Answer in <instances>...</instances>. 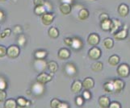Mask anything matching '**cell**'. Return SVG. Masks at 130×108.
<instances>
[{
	"label": "cell",
	"mask_w": 130,
	"mask_h": 108,
	"mask_svg": "<svg viewBox=\"0 0 130 108\" xmlns=\"http://www.w3.org/2000/svg\"><path fill=\"white\" fill-rule=\"evenodd\" d=\"M11 30L10 28H7V29L4 30L1 34H0V38L4 39L7 37H9V35H11Z\"/></svg>",
	"instance_id": "cell-30"
},
{
	"label": "cell",
	"mask_w": 130,
	"mask_h": 108,
	"mask_svg": "<svg viewBox=\"0 0 130 108\" xmlns=\"http://www.w3.org/2000/svg\"><path fill=\"white\" fill-rule=\"evenodd\" d=\"M87 42L91 46H95L100 43V37L95 33H92L91 35H89V37L87 38Z\"/></svg>",
	"instance_id": "cell-7"
},
{
	"label": "cell",
	"mask_w": 130,
	"mask_h": 108,
	"mask_svg": "<svg viewBox=\"0 0 130 108\" xmlns=\"http://www.w3.org/2000/svg\"><path fill=\"white\" fill-rule=\"evenodd\" d=\"M16 103H17V106H19L20 107H25L27 100L23 97H19L16 100Z\"/></svg>",
	"instance_id": "cell-29"
},
{
	"label": "cell",
	"mask_w": 130,
	"mask_h": 108,
	"mask_svg": "<svg viewBox=\"0 0 130 108\" xmlns=\"http://www.w3.org/2000/svg\"><path fill=\"white\" fill-rule=\"evenodd\" d=\"M65 71L66 73L70 75V76H73L76 74V72H77V69H76V67L73 65L71 64V63H69V64H67L65 67Z\"/></svg>",
	"instance_id": "cell-15"
},
{
	"label": "cell",
	"mask_w": 130,
	"mask_h": 108,
	"mask_svg": "<svg viewBox=\"0 0 130 108\" xmlns=\"http://www.w3.org/2000/svg\"><path fill=\"white\" fill-rule=\"evenodd\" d=\"M26 43V38L24 35H20L19 37V39H18V44H19V45H21L23 46L24 45V44Z\"/></svg>",
	"instance_id": "cell-34"
},
{
	"label": "cell",
	"mask_w": 130,
	"mask_h": 108,
	"mask_svg": "<svg viewBox=\"0 0 130 108\" xmlns=\"http://www.w3.org/2000/svg\"><path fill=\"white\" fill-rule=\"evenodd\" d=\"M119 62H120V57L116 55H112L111 57H110L108 59V63L111 66L117 65L119 64Z\"/></svg>",
	"instance_id": "cell-21"
},
{
	"label": "cell",
	"mask_w": 130,
	"mask_h": 108,
	"mask_svg": "<svg viewBox=\"0 0 130 108\" xmlns=\"http://www.w3.org/2000/svg\"><path fill=\"white\" fill-rule=\"evenodd\" d=\"M104 65L101 62H95L91 65V70L94 72H100L103 70Z\"/></svg>",
	"instance_id": "cell-23"
},
{
	"label": "cell",
	"mask_w": 130,
	"mask_h": 108,
	"mask_svg": "<svg viewBox=\"0 0 130 108\" xmlns=\"http://www.w3.org/2000/svg\"><path fill=\"white\" fill-rule=\"evenodd\" d=\"M47 67H48V70L53 74L56 73V72L57 71V69H58V65L57 64V62L53 61L47 63Z\"/></svg>",
	"instance_id": "cell-19"
},
{
	"label": "cell",
	"mask_w": 130,
	"mask_h": 108,
	"mask_svg": "<svg viewBox=\"0 0 130 108\" xmlns=\"http://www.w3.org/2000/svg\"><path fill=\"white\" fill-rule=\"evenodd\" d=\"M99 104L102 108H107L110 105V99L107 96H101L99 98Z\"/></svg>",
	"instance_id": "cell-12"
},
{
	"label": "cell",
	"mask_w": 130,
	"mask_h": 108,
	"mask_svg": "<svg viewBox=\"0 0 130 108\" xmlns=\"http://www.w3.org/2000/svg\"><path fill=\"white\" fill-rule=\"evenodd\" d=\"M113 44H114V41H113V40L111 38H106L104 41V45L107 49H110L112 48Z\"/></svg>",
	"instance_id": "cell-27"
},
{
	"label": "cell",
	"mask_w": 130,
	"mask_h": 108,
	"mask_svg": "<svg viewBox=\"0 0 130 108\" xmlns=\"http://www.w3.org/2000/svg\"><path fill=\"white\" fill-rule=\"evenodd\" d=\"M112 85H113V89L114 92L116 93H120L122 91V89L124 87V82L120 79H116L112 81Z\"/></svg>",
	"instance_id": "cell-5"
},
{
	"label": "cell",
	"mask_w": 130,
	"mask_h": 108,
	"mask_svg": "<svg viewBox=\"0 0 130 108\" xmlns=\"http://www.w3.org/2000/svg\"><path fill=\"white\" fill-rule=\"evenodd\" d=\"M118 12L122 17H125L128 14V7L124 3L120 4L118 7Z\"/></svg>",
	"instance_id": "cell-16"
},
{
	"label": "cell",
	"mask_w": 130,
	"mask_h": 108,
	"mask_svg": "<svg viewBox=\"0 0 130 108\" xmlns=\"http://www.w3.org/2000/svg\"><path fill=\"white\" fill-rule=\"evenodd\" d=\"M7 98V93L4 89H0V102H3Z\"/></svg>",
	"instance_id": "cell-33"
},
{
	"label": "cell",
	"mask_w": 130,
	"mask_h": 108,
	"mask_svg": "<svg viewBox=\"0 0 130 108\" xmlns=\"http://www.w3.org/2000/svg\"><path fill=\"white\" fill-rule=\"evenodd\" d=\"M78 19L81 20H87V18L89 17V11L87 10V9H82L81 11L78 12Z\"/></svg>",
	"instance_id": "cell-22"
},
{
	"label": "cell",
	"mask_w": 130,
	"mask_h": 108,
	"mask_svg": "<svg viewBox=\"0 0 130 108\" xmlns=\"http://www.w3.org/2000/svg\"><path fill=\"white\" fill-rule=\"evenodd\" d=\"M0 1H6V0H0Z\"/></svg>",
	"instance_id": "cell-48"
},
{
	"label": "cell",
	"mask_w": 130,
	"mask_h": 108,
	"mask_svg": "<svg viewBox=\"0 0 130 108\" xmlns=\"http://www.w3.org/2000/svg\"><path fill=\"white\" fill-rule=\"evenodd\" d=\"M82 84H83V87L85 89L89 91V89H91L94 87L95 82H94V80L91 78H87L84 79V81L82 82Z\"/></svg>",
	"instance_id": "cell-10"
},
{
	"label": "cell",
	"mask_w": 130,
	"mask_h": 108,
	"mask_svg": "<svg viewBox=\"0 0 130 108\" xmlns=\"http://www.w3.org/2000/svg\"><path fill=\"white\" fill-rule=\"evenodd\" d=\"M88 57L92 60H98L101 57V50L97 47H93L89 50Z\"/></svg>",
	"instance_id": "cell-4"
},
{
	"label": "cell",
	"mask_w": 130,
	"mask_h": 108,
	"mask_svg": "<svg viewBox=\"0 0 130 108\" xmlns=\"http://www.w3.org/2000/svg\"><path fill=\"white\" fill-rule=\"evenodd\" d=\"M121 26V23L119 20H112L111 23V27H110V32L111 34H115L116 31L119 30V28Z\"/></svg>",
	"instance_id": "cell-8"
},
{
	"label": "cell",
	"mask_w": 130,
	"mask_h": 108,
	"mask_svg": "<svg viewBox=\"0 0 130 108\" xmlns=\"http://www.w3.org/2000/svg\"><path fill=\"white\" fill-rule=\"evenodd\" d=\"M48 33L49 37L52 39H56L59 37V31H58L56 28H54V27H52V28H49Z\"/></svg>",
	"instance_id": "cell-18"
},
{
	"label": "cell",
	"mask_w": 130,
	"mask_h": 108,
	"mask_svg": "<svg viewBox=\"0 0 130 108\" xmlns=\"http://www.w3.org/2000/svg\"><path fill=\"white\" fill-rule=\"evenodd\" d=\"M34 12H35V14L37 15H42L44 13H46V11H45V9H44V6H37V7H36Z\"/></svg>",
	"instance_id": "cell-28"
},
{
	"label": "cell",
	"mask_w": 130,
	"mask_h": 108,
	"mask_svg": "<svg viewBox=\"0 0 130 108\" xmlns=\"http://www.w3.org/2000/svg\"><path fill=\"white\" fill-rule=\"evenodd\" d=\"M52 78H53L52 74H48L46 73H44V72H42V73H41L37 76V80L38 83L44 85V84L49 82L50 81H52Z\"/></svg>",
	"instance_id": "cell-3"
},
{
	"label": "cell",
	"mask_w": 130,
	"mask_h": 108,
	"mask_svg": "<svg viewBox=\"0 0 130 108\" xmlns=\"http://www.w3.org/2000/svg\"><path fill=\"white\" fill-rule=\"evenodd\" d=\"M117 74L121 78H127L130 74V68L126 64H121L117 68Z\"/></svg>",
	"instance_id": "cell-2"
},
{
	"label": "cell",
	"mask_w": 130,
	"mask_h": 108,
	"mask_svg": "<svg viewBox=\"0 0 130 108\" xmlns=\"http://www.w3.org/2000/svg\"><path fill=\"white\" fill-rule=\"evenodd\" d=\"M43 6H44V9H45L46 11H50L53 9L52 5L50 4V3H48V2H44V4Z\"/></svg>",
	"instance_id": "cell-38"
},
{
	"label": "cell",
	"mask_w": 130,
	"mask_h": 108,
	"mask_svg": "<svg viewBox=\"0 0 130 108\" xmlns=\"http://www.w3.org/2000/svg\"><path fill=\"white\" fill-rule=\"evenodd\" d=\"M7 55V48L3 45H0V57H3Z\"/></svg>",
	"instance_id": "cell-35"
},
{
	"label": "cell",
	"mask_w": 130,
	"mask_h": 108,
	"mask_svg": "<svg viewBox=\"0 0 130 108\" xmlns=\"http://www.w3.org/2000/svg\"><path fill=\"white\" fill-rule=\"evenodd\" d=\"M20 52V48L16 45H11L7 48V55L11 59H15V58L19 57Z\"/></svg>",
	"instance_id": "cell-1"
},
{
	"label": "cell",
	"mask_w": 130,
	"mask_h": 108,
	"mask_svg": "<svg viewBox=\"0 0 130 108\" xmlns=\"http://www.w3.org/2000/svg\"><path fill=\"white\" fill-rule=\"evenodd\" d=\"M21 31H22V29H21V28H20V26H16L15 28V29H14V32L16 33V34L20 33Z\"/></svg>",
	"instance_id": "cell-44"
},
{
	"label": "cell",
	"mask_w": 130,
	"mask_h": 108,
	"mask_svg": "<svg viewBox=\"0 0 130 108\" xmlns=\"http://www.w3.org/2000/svg\"><path fill=\"white\" fill-rule=\"evenodd\" d=\"M109 19V16L107 14H106V13H103V14H101L100 15V20L102 22V21H104V20H107Z\"/></svg>",
	"instance_id": "cell-40"
},
{
	"label": "cell",
	"mask_w": 130,
	"mask_h": 108,
	"mask_svg": "<svg viewBox=\"0 0 130 108\" xmlns=\"http://www.w3.org/2000/svg\"><path fill=\"white\" fill-rule=\"evenodd\" d=\"M83 102H84V98L81 96H78L77 98H76V99H75V103H76V105L78 106H82L83 104Z\"/></svg>",
	"instance_id": "cell-32"
},
{
	"label": "cell",
	"mask_w": 130,
	"mask_h": 108,
	"mask_svg": "<svg viewBox=\"0 0 130 108\" xmlns=\"http://www.w3.org/2000/svg\"><path fill=\"white\" fill-rule=\"evenodd\" d=\"M83 97L84 99L89 100L90 98H91V93H90L88 91H87V89H86V91H84V92L83 93Z\"/></svg>",
	"instance_id": "cell-37"
},
{
	"label": "cell",
	"mask_w": 130,
	"mask_h": 108,
	"mask_svg": "<svg viewBox=\"0 0 130 108\" xmlns=\"http://www.w3.org/2000/svg\"><path fill=\"white\" fill-rule=\"evenodd\" d=\"M44 0H34V4L36 7L37 6H43L44 4Z\"/></svg>",
	"instance_id": "cell-41"
},
{
	"label": "cell",
	"mask_w": 130,
	"mask_h": 108,
	"mask_svg": "<svg viewBox=\"0 0 130 108\" xmlns=\"http://www.w3.org/2000/svg\"><path fill=\"white\" fill-rule=\"evenodd\" d=\"M62 3H68V4H72L73 0H61Z\"/></svg>",
	"instance_id": "cell-45"
},
{
	"label": "cell",
	"mask_w": 130,
	"mask_h": 108,
	"mask_svg": "<svg viewBox=\"0 0 130 108\" xmlns=\"http://www.w3.org/2000/svg\"><path fill=\"white\" fill-rule=\"evenodd\" d=\"M83 46L82 40L78 38H73L72 39V44H71V47L74 49H80Z\"/></svg>",
	"instance_id": "cell-17"
},
{
	"label": "cell",
	"mask_w": 130,
	"mask_h": 108,
	"mask_svg": "<svg viewBox=\"0 0 130 108\" xmlns=\"http://www.w3.org/2000/svg\"><path fill=\"white\" fill-rule=\"evenodd\" d=\"M4 108H17V103L15 99H7L4 103Z\"/></svg>",
	"instance_id": "cell-20"
},
{
	"label": "cell",
	"mask_w": 130,
	"mask_h": 108,
	"mask_svg": "<svg viewBox=\"0 0 130 108\" xmlns=\"http://www.w3.org/2000/svg\"><path fill=\"white\" fill-rule=\"evenodd\" d=\"M114 35V38L116 40H124L125 38L127 37L128 35V31H127V27L125 26V28L122 30H120L118 32H116Z\"/></svg>",
	"instance_id": "cell-9"
},
{
	"label": "cell",
	"mask_w": 130,
	"mask_h": 108,
	"mask_svg": "<svg viewBox=\"0 0 130 108\" xmlns=\"http://www.w3.org/2000/svg\"><path fill=\"white\" fill-rule=\"evenodd\" d=\"M7 86V82L3 78H0V89H4Z\"/></svg>",
	"instance_id": "cell-36"
},
{
	"label": "cell",
	"mask_w": 130,
	"mask_h": 108,
	"mask_svg": "<svg viewBox=\"0 0 130 108\" xmlns=\"http://www.w3.org/2000/svg\"><path fill=\"white\" fill-rule=\"evenodd\" d=\"M3 18H4V13L2 11H0V21L3 20Z\"/></svg>",
	"instance_id": "cell-46"
},
{
	"label": "cell",
	"mask_w": 130,
	"mask_h": 108,
	"mask_svg": "<svg viewBox=\"0 0 130 108\" xmlns=\"http://www.w3.org/2000/svg\"><path fill=\"white\" fill-rule=\"evenodd\" d=\"M70 57V52L67 48H61L58 52V57L61 60H66Z\"/></svg>",
	"instance_id": "cell-11"
},
{
	"label": "cell",
	"mask_w": 130,
	"mask_h": 108,
	"mask_svg": "<svg viewBox=\"0 0 130 108\" xmlns=\"http://www.w3.org/2000/svg\"><path fill=\"white\" fill-rule=\"evenodd\" d=\"M111 20H110L109 19L107 20H104V21H102L101 22V28L104 31H109L110 27H111Z\"/></svg>",
	"instance_id": "cell-25"
},
{
	"label": "cell",
	"mask_w": 130,
	"mask_h": 108,
	"mask_svg": "<svg viewBox=\"0 0 130 108\" xmlns=\"http://www.w3.org/2000/svg\"><path fill=\"white\" fill-rule=\"evenodd\" d=\"M65 44H66L67 46H70L71 47V44H72V39L71 38H66L64 40Z\"/></svg>",
	"instance_id": "cell-43"
},
{
	"label": "cell",
	"mask_w": 130,
	"mask_h": 108,
	"mask_svg": "<svg viewBox=\"0 0 130 108\" xmlns=\"http://www.w3.org/2000/svg\"><path fill=\"white\" fill-rule=\"evenodd\" d=\"M31 105V102L30 101H27V103H26V106H29Z\"/></svg>",
	"instance_id": "cell-47"
},
{
	"label": "cell",
	"mask_w": 130,
	"mask_h": 108,
	"mask_svg": "<svg viewBox=\"0 0 130 108\" xmlns=\"http://www.w3.org/2000/svg\"><path fill=\"white\" fill-rule=\"evenodd\" d=\"M46 56H47V52L44 50L37 51L35 53V57L37 58V60H43Z\"/></svg>",
	"instance_id": "cell-26"
},
{
	"label": "cell",
	"mask_w": 130,
	"mask_h": 108,
	"mask_svg": "<svg viewBox=\"0 0 130 108\" xmlns=\"http://www.w3.org/2000/svg\"><path fill=\"white\" fill-rule=\"evenodd\" d=\"M60 102H61L58 99H57V98H53V99H52L50 102V106L52 108H57L60 104Z\"/></svg>",
	"instance_id": "cell-31"
},
{
	"label": "cell",
	"mask_w": 130,
	"mask_h": 108,
	"mask_svg": "<svg viewBox=\"0 0 130 108\" xmlns=\"http://www.w3.org/2000/svg\"><path fill=\"white\" fill-rule=\"evenodd\" d=\"M57 108H69V105H68V103H66V102H61Z\"/></svg>",
	"instance_id": "cell-42"
},
{
	"label": "cell",
	"mask_w": 130,
	"mask_h": 108,
	"mask_svg": "<svg viewBox=\"0 0 130 108\" xmlns=\"http://www.w3.org/2000/svg\"><path fill=\"white\" fill-rule=\"evenodd\" d=\"M60 11L63 15H69L71 12V5L68 3H61L60 5Z\"/></svg>",
	"instance_id": "cell-14"
},
{
	"label": "cell",
	"mask_w": 130,
	"mask_h": 108,
	"mask_svg": "<svg viewBox=\"0 0 130 108\" xmlns=\"http://www.w3.org/2000/svg\"><path fill=\"white\" fill-rule=\"evenodd\" d=\"M104 89L105 91V92H107V93H112V92H114L112 81H111V82H106L104 85Z\"/></svg>",
	"instance_id": "cell-24"
},
{
	"label": "cell",
	"mask_w": 130,
	"mask_h": 108,
	"mask_svg": "<svg viewBox=\"0 0 130 108\" xmlns=\"http://www.w3.org/2000/svg\"><path fill=\"white\" fill-rule=\"evenodd\" d=\"M107 108H121V106L117 102H112L111 103H110L109 106Z\"/></svg>",
	"instance_id": "cell-39"
},
{
	"label": "cell",
	"mask_w": 130,
	"mask_h": 108,
	"mask_svg": "<svg viewBox=\"0 0 130 108\" xmlns=\"http://www.w3.org/2000/svg\"><path fill=\"white\" fill-rule=\"evenodd\" d=\"M54 20V15L52 13H44L41 16V21L44 25H50Z\"/></svg>",
	"instance_id": "cell-6"
},
{
	"label": "cell",
	"mask_w": 130,
	"mask_h": 108,
	"mask_svg": "<svg viewBox=\"0 0 130 108\" xmlns=\"http://www.w3.org/2000/svg\"><path fill=\"white\" fill-rule=\"evenodd\" d=\"M83 88V84L80 82L79 80L74 81V83L71 85V91L73 93H78L81 91V89Z\"/></svg>",
	"instance_id": "cell-13"
}]
</instances>
